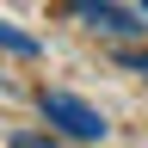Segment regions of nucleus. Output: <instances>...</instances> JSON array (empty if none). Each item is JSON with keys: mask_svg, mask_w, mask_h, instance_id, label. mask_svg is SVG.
I'll use <instances>...</instances> for the list:
<instances>
[{"mask_svg": "<svg viewBox=\"0 0 148 148\" xmlns=\"http://www.w3.org/2000/svg\"><path fill=\"white\" fill-rule=\"evenodd\" d=\"M37 105H43V117H49L56 130H68V136H80V142H99L105 130H111L86 99H74V92H62V86H56V92L43 86V92H37Z\"/></svg>", "mask_w": 148, "mask_h": 148, "instance_id": "1", "label": "nucleus"}, {"mask_svg": "<svg viewBox=\"0 0 148 148\" xmlns=\"http://www.w3.org/2000/svg\"><path fill=\"white\" fill-rule=\"evenodd\" d=\"M74 6V18H80L86 31H111V37H136V31H148V25H136V12H123L117 0H68Z\"/></svg>", "mask_w": 148, "mask_h": 148, "instance_id": "2", "label": "nucleus"}, {"mask_svg": "<svg viewBox=\"0 0 148 148\" xmlns=\"http://www.w3.org/2000/svg\"><path fill=\"white\" fill-rule=\"evenodd\" d=\"M0 49H12V56H37L43 43H37V37H25V31H12L6 18H0Z\"/></svg>", "mask_w": 148, "mask_h": 148, "instance_id": "3", "label": "nucleus"}, {"mask_svg": "<svg viewBox=\"0 0 148 148\" xmlns=\"http://www.w3.org/2000/svg\"><path fill=\"white\" fill-rule=\"evenodd\" d=\"M12 148H49L43 136H12Z\"/></svg>", "mask_w": 148, "mask_h": 148, "instance_id": "4", "label": "nucleus"}, {"mask_svg": "<svg viewBox=\"0 0 148 148\" xmlns=\"http://www.w3.org/2000/svg\"><path fill=\"white\" fill-rule=\"evenodd\" d=\"M123 62H130V68H142V74H148V49H142V56H123Z\"/></svg>", "mask_w": 148, "mask_h": 148, "instance_id": "5", "label": "nucleus"}, {"mask_svg": "<svg viewBox=\"0 0 148 148\" xmlns=\"http://www.w3.org/2000/svg\"><path fill=\"white\" fill-rule=\"evenodd\" d=\"M142 6H148V0H142Z\"/></svg>", "mask_w": 148, "mask_h": 148, "instance_id": "6", "label": "nucleus"}]
</instances>
